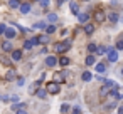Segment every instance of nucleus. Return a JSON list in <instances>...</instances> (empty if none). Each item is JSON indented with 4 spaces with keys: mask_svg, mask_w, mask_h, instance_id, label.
I'll return each mask as SVG.
<instances>
[{
    "mask_svg": "<svg viewBox=\"0 0 123 114\" xmlns=\"http://www.w3.org/2000/svg\"><path fill=\"white\" fill-rule=\"evenodd\" d=\"M123 49V40H118L116 42V50H121Z\"/></svg>",
    "mask_w": 123,
    "mask_h": 114,
    "instance_id": "obj_34",
    "label": "nucleus"
},
{
    "mask_svg": "<svg viewBox=\"0 0 123 114\" xmlns=\"http://www.w3.org/2000/svg\"><path fill=\"white\" fill-rule=\"evenodd\" d=\"M56 64H57V59H56L54 55H49V57L46 59V65H47V67H54Z\"/></svg>",
    "mask_w": 123,
    "mask_h": 114,
    "instance_id": "obj_7",
    "label": "nucleus"
},
{
    "mask_svg": "<svg viewBox=\"0 0 123 114\" xmlns=\"http://www.w3.org/2000/svg\"><path fill=\"white\" fill-rule=\"evenodd\" d=\"M0 99H2V97H0Z\"/></svg>",
    "mask_w": 123,
    "mask_h": 114,
    "instance_id": "obj_44",
    "label": "nucleus"
},
{
    "mask_svg": "<svg viewBox=\"0 0 123 114\" xmlns=\"http://www.w3.org/2000/svg\"><path fill=\"white\" fill-rule=\"evenodd\" d=\"M108 60L110 62H116L118 60V50L116 49H108Z\"/></svg>",
    "mask_w": 123,
    "mask_h": 114,
    "instance_id": "obj_5",
    "label": "nucleus"
},
{
    "mask_svg": "<svg viewBox=\"0 0 123 114\" xmlns=\"http://www.w3.org/2000/svg\"><path fill=\"white\" fill-rule=\"evenodd\" d=\"M94 69H96V72H99V74H103V72L106 71V65L99 62V64H96V67H94Z\"/></svg>",
    "mask_w": 123,
    "mask_h": 114,
    "instance_id": "obj_19",
    "label": "nucleus"
},
{
    "mask_svg": "<svg viewBox=\"0 0 123 114\" xmlns=\"http://www.w3.org/2000/svg\"><path fill=\"white\" fill-rule=\"evenodd\" d=\"M46 91H47L49 94H59L61 86H59L57 82H49V84H47V87H46Z\"/></svg>",
    "mask_w": 123,
    "mask_h": 114,
    "instance_id": "obj_2",
    "label": "nucleus"
},
{
    "mask_svg": "<svg viewBox=\"0 0 123 114\" xmlns=\"http://www.w3.org/2000/svg\"><path fill=\"white\" fill-rule=\"evenodd\" d=\"M96 54L105 55V54H108V49H106V47H98V52H96Z\"/></svg>",
    "mask_w": 123,
    "mask_h": 114,
    "instance_id": "obj_29",
    "label": "nucleus"
},
{
    "mask_svg": "<svg viewBox=\"0 0 123 114\" xmlns=\"http://www.w3.org/2000/svg\"><path fill=\"white\" fill-rule=\"evenodd\" d=\"M49 20H51V22H56V20H57V15H56V14H49Z\"/></svg>",
    "mask_w": 123,
    "mask_h": 114,
    "instance_id": "obj_33",
    "label": "nucleus"
},
{
    "mask_svg": "<svg viewBox=\"0 0 123 114\" xmlns=\"http://www.w3.org/2000/svg\"><path fill=\"white\" fill-rule=\"evenodd\" d=\"M39 2H41V0H39Z\"/></svg>",
    "mask_w": 123,
    "mask_h": 114,
    "instance_id": "obj_43",
    "label": "nucleus"
},
{
    "mask_svg": "<svg viewBox=\"0 0 123 114\" xmlns=\"http://www.w3.org/2000/svg\"><path fill=\"white\" fill-rule=\"evenodd\" d=\"M108 20H110L111 24H116V22H118V14H116V12H110V14H108Z\"/></svg>",
    "mask_w": 123,
    "mask_h": 114,
    "instance_id": "obj_8",
    "label": "nucleus"
},
{
    "mask_svg": "<svg viewBox=\"0 0 123 114\" xmlns=\"http://www.w3.org/2000/svg\"><path fill=\"white\" fill-rule=\"evenodd\" d=\"M47 94H49V92H47V91H44V89H39V91L36 92V96H39L41 99H46V96H47Z\"/></svg>",
    "mask_w": 123,
    "mask_h": 114,
    "instance_id": "obj_21",
    "label": "nucleus"
},
{
    "mask_svg": "<svg viewBox=\"0 0 123 114\" xmlns=\"http://www.w3.org/2000/svg\"><path fill=\"white\" fill-rule=\"evenodd\" d=\"M9 5L12 7V9H20V2H19V0H10V2H9Z\"/></svg>",
    "mask_w": 123,
    "mask_h": 114,
    "instance_id": "obj_20",
    "label": "nucleus"
},
{
    "mask_svg": "<svg viewBox=\"0 0 123 114\" xmlns=\"http://www.w3.org/2000/svg\"><path fill=\"white\" fill-rule=\"evenodd\" d=\"M73 114H83V112H81V107H74V109H73Z\"/></svg>",
    "mask_w": 123,
    "mask_h": 114,
    "instance_id": "obj_36",
    "label": "nucleus"
},
{
    "mask_svg": "<svg viewBox=\"0 0 123 114\" xmlns=\"http://www.w3.org/2000/svg\"><path fill=\"white\" fill-rule=\"evenodd\" d=\"M17 114H27V111L25 109H20V111H17Z\"/></svg>",
    "mask_w": 123,
    "mask_h": 114,
    "instance_id": "obj_38",
    "label": "nucleus"
},
{
    "mask_svg": "<svg viewBox=\"0 0 123 114\" xmlns=\"http://www.w3.org/2000/svg\"><path fill=\"white\" fill-rule=\"evenodd\" d=\"M34 29H39V30L41 29H46V24L44 22H37V24H34Z\"/></svg>",
    "mask_w": 123,
    "mask_h": 114,
    "instance_id": "obj_30",
    "label": "nucleus"
},
{
    "mask_svg": "<svg viewBox=\"0 0 123 114\" xmlns=\"http://www.w3.org/2000/svg\"><path fill=\"white\" fill-rule=\"evenodd\" d=\"M99 94H101V96H110V91H108V87H101Z\"/></svg>",
    "mask_w": 123,
    "mask_h": 114,
    "instance_id": "obj_31",
    "label": "nucleus"
},
{
    "mask_svg": "<svg viewBox=\"0 0 123 114\" xmlns=\"http://www.w3.org/2000/svg\"><path fill=\"white\" fill-rule=\"evenodd\" d=\"M94 64H96V57H94L93 54L88 55V57H86V65H94Z\"/></svg>",
    "mask_w": 123,
    "mask_h": 114,
    "instance_id": "obj_14",
    "label": "nucleus"
},
{
    "mask_svg": "<svg viewBox=\"0 0 123 114\" xmlns=\"http://www.w3.org/2000/svg\"><path fill=\"white\" fill-rule=\"evenodd\" d=\"M103 82H105V87H115V86H116V84H115L111 79H105Z\"/></svg>",
    "mask_w": 123,
    "mask_h": 114,
    "instance_id": "obj_24",
    "label": "nucleus"
},
{
    "mask_svg": "<svg viewBox=\"0 0 123 114\" xmlns=\"http://www.w3.org/2000/svg\"><path fill=\"white\" fill-rule=\"evenodd\" d=\"M15 34H17V32H15L14 29H7V32H5V37H7L9 40H12V39L15 37Z\"/></svg>",
    "mask_w": 123,
    "mask_h": 114,
    "instance_id": "obj_12",
    "label": "nucleus"
},
{
    "mask_svg": "<svg viewBox=\"0 0 123 114\" xmlns=\"http://www.w3.org/2000/svg\"><path fill=\"white\" fill-rule=\"evenodd\" d=\"M61 2H66V0H61Z\"/></svg>",
    "mask_w": 123,
    "mask_h": 114,
    "instance_id": "obj_40",
    "label": "nucleus"
},
{
    "mask_svg": "<svg viewBox=\"0 0 123 114\" xmlns=\"http://www.w3.org/2000/svg\"><path fill=\"white\" fill-rule=\"evenodd\" d=\"M46 32H47V35H49V34H54V32H56V25H47Z\"/></svg>",
    "mask_w": 123,
    "mask_h": 114,
    "instance_id": "obj_28",
    "label": "nucleus"
},
{
    "mask_svg": "<svg viewBox=\"0 0 123 114\" xmlns=\"http://www.w3.org/2000/svg\"><path fill=\"white\" fill-rule=\"evenodd\" d=\"M34 42H36V44H47V42H49V35H39V37H34Z\"/></svg>",
    "mask_w": 123,
    "mask_h": 114,
    "instance_id": "obj_6",
    "label": "nucleus"
},
{
    "mask_svg": "<svg viewBox=\"0 0 123 114\" xmlns=\"http://www.w3.org/2000/svg\"><path fill=\"white\" fill-rule=\"evenodd\" d=\"M84 2H89V0H84Z\"/></svg>",
    "mask_w": 123,
    "mask_h": 114,
    "instance_id": "obj_41",
    "label": "nucleus"
},
{
    "mask_svg": "<svg viewBox=\"0 0 123 114\" xmlns=\"http://www.w3.org/2000/svg\"><path fill=\"white\" fill-rule=\"evenodd\" d=\"M71 47V44L69 42H59V44H54V52H66L68 49Z\"/></svg>",
    "mask_w": 123,
    "mask_h": 114,
    "instance_id": "obj_1",
    "label": "nucleus"
},
{
    "mask_svg": "<svg viewBox=\"0 0 123 114\" xmlns=\"http://www.w3.org/2000/svg\"><path fill=\"white\" fill-rule=\"evenodd\" d=\"M34 45H36V42H34V39H31V40H25V42H24V49H25V50H29V49H32Z\"/></svg>",
    "mask_w": 123,
    "mask_h": 114,
    "instance_id": "obj_13",
    "label": "nucleus"
},
{
    "mask_svg": "<svg viewBox=\"0 0 123 114\" xmlns=\"http://www.w3.org/2000/svg\"><path fill=\"white\" fill-rule=\"evenodd\" d=\"M69 109H71V106H69V104H62V106H61V112H62V114H68V112H69Z\"/></svg>",
    "mask_w": 123,
    "mask_h": 114,
    "instance_id": "obj_26",
    "label": "nucleus"
},
{
    "mask_svg": "<svg viewBox=\"0 0 123 114\" xmlns=\"http://www.w3.org/2000/svg\"><path fill=\"white\" fill-rule=\"evenodd\" d=\"M24 107H25L24 104H12V107H10V109L17 112V111H20V109H24Z\"/></svg>",
    "mask_w": 123,
    "mask_h": 114,
    "instance_id": "obj_25",
    "label": "nucleus"
},
{
    "mask_svg": "<svg viewBox=\"0 0 123 114\" xmlns=\"http://www.w3.org/2000/svg\"><path fill=\"white\" fill-rule=\"evenodd\" d=\"M84 32H86L88 35H91V34L94 32V27H93L91 24H86V25H84Z\"/></svg>",
    "mask_w": 123,
    "mask_h": 114,
    "instance_id": "obj_18",
    "label": "nucleus"
},
{
    "mask_svg": "<svg viewBox=\"0 0 123 114\" xmlns=\"http://www.w3.org/2000/svg\"><path fill=\"white\" fill-rule=\"evenodd\" d=\"M0 60H2V62H4V64H5V65H9V60H7V59H5V57H4V55H0Z\"/></svg>",
    "mask_w": 123,
    "mask_h": 114,
    "instance_id": "obj_37",
    "label": "nucleus"
},
{
    "mask_svg": "<svg viewBox=\"0 0 123 114\" xmlns=\"http://www.w3.org/2000/svg\"><path fill=\"white\" fill-rule=\"evenodd\" d=\"M121 74H123V69H121Z\"/></svg>",
    "mask_w": 123,
    "mask_h": 114,
    "instance_id": "obj_42",
    "label": "nucleus"
},
{
    "mask_svg": "<svg viewBox=\"0 0 123 114\" xmlns=\"http://www.w3.org/2000/svg\"><path fill=\"white\" fill-rule=\"evenodd\" d=\"M9 27H5V24H0V34H5Z\"/></svg>",
    "mask_w": 123,
    "mask_h": 114,
    "instance_id": "obj_32",
    "label": "nucleus"
},
{
    "mask_svg": "<svg viewBox=\"0 0 123 114\" xmlns=\"http://www.w3.org/2000/svg\"><path fill=\"white\" fill-rule=\"evenodd\" d=\"M108 17V14H105L103 10H96L94 12V20L98 22V24H101V22H105V19Z\"/></svg>",
    "mask_w": 123,
    "mask_h": 114,
    "instance_id": "obj_4",
    "label": "nucleus"
},
{
    "mask_svg": "<svg viewBox=\"0 0 123 114\" xmlns=\"http://www.w3.org/2000/svg\"><path fill=\"white\" fill-rule=\"evenodd\" d=\"M64 81H66V74H64V72H54V74H52V82L61 84V82H64Z\"/></svg>",
    "mask_w": 123,
    "mask_h": 114,
    "instance_id": "obj_3",
    "label": "nucleus"
},
{
    "mask_svg": "<svg viewBox=\"0 0 123 114\" xmlns=\"http://www.w3.org/2000/svg\"><path fill=\"white\" fill-rule=\"evenodd\" d=\"M69 9H71V12H73L74 15H79V9H78V4H76V2H71V4H69Z\"/></svg>",
    "mask_w": 123,
    "mask_h": 114,
    "instance_id": "obj_9",
    "label": "nucleus"
},
{
    "mask_svg": "<svg viewBox=\"0 0 123 114\" xmlns=\"http://www.w3.org/2000/svg\"><path fill=\"white\" fill-rule=\"evenodd\" d=\"M118 114H123V106H120V107H118Z\"/></svg>",
    "mask_w": 123,
    "mask_h": 114,
    "instance_id": "obj_39",
    "label": "nucleus"
},
{
    "mask_svg": "<svg viewBox=\"0 0 123 114\" xmlns=\"http://www.w3.org/2000/svg\"><path fill=\"white\" fill-rule=\"evenodd\" d=\"M59 64H61L62 67L69 65V59H68V57H61V59H59Z\"/></svg>",
    "mask_w": 123,
    "mask_h": 114,
    "instance_id": "obj_23",
    "label": "nucleus"
},
{
    "mask_svg": "<svg viewBox=\"0 0 123 114\" xmlns=\"http://www.w3.org/2000/svg\"><path fill=\"white\" fill-rule=\"evenodd\" d=\"M14 77H15V71H12V69H10V71L5 74V79H7V81H12Z\"/></svg>",
    "mask_w": 123,
    "mask_h": 114,
    "instance_id": "obj_22",
    "label": "nucleus"
},
{
    "mask_svg": "<svg viewBox=\"0 0 123 114\" xmlns=\"http://www.w3.org/2000/svg\"><path fill=\"white\" fill-rule=\"evenodd\" d=\"M12 59L14 60H20L22 59V52L20 50H12Z\"/></svg>",
    "mask_w": 123,
    "mask_h": 114,
    "instance_id": "obj_16",
    "label": "nucleus"
},
{
    "mask_svg": "<svg viewBox=\"0 0 123 114\" xmlns=\"http://www.w3.org/2000/svg\"><path fill=\"white\" fill-rule=\"evenodd\" d=\"M88 50H89L91 54H94V52H98V47H96V44H89V45H88Z\"/></svg>",
    "mask_w": 123,
    "mask_h": 114,
    "instance_id": "obj_27",
    "label": "nucleus"
},
{
    "mask_svg": "<svg viewBox=\"0 0 123 114\" xmlns=\"http://www.w3.org/2000/svg\"><path fill=\"white\" fill-rule=\"evenodd\" d=\"M2 49H4L5 52H12V42H10V40H5V42L2 44Z\"/></svg>",
    "mask_w": 123,
    "mask_h": 114,
    "instance_id": "obj_11",
    "label": "nucleus"
},
{
    "mask_svg": "<svg viewBox=\"0 0 123 114\" xmlns=\"http://www.w3.org/2000/svg\"><path fill=\"white\" fill-rule=\"evenodd\" d=\"M20 12H22V14H29V12H31V5H29V4H22V5H20Z\"/></svg>",
    "mask_w": 123,
    "mask_h": 114,
    "instance_id": "obj_17",
    "label": "nucleus"
},
{
    "mask_svg": "<svg viewBox=\"0 0 123 114\" xmlns=\"http://www.w3.org/2000/svg\"><path fill=\"white\" fill-rule=\"evenodd\" d=\"M81 79H83V81H84V82H89V81H91V79H93V74H91V72H88V71H86V72H83V76H81Z\"/></svg>",
    "mask_w": 123,
    "mask_h": 114,
    "instance_id": "obj_15",
    "label": "nucleus"
},
{
    "mask_svg": "<svg viewBox=\"0 0 123 114\" xmlns=\"http://www.w3.org/2000/svg\"><path fill=\"white\" fill-rule=\"evenodd\" d=\"M78 20H79L81 24H86V22L89 20V14H79V15H78Z\"/></svg>",
    "mask_w": 123,
    "mask_h": 114,
    "instance_id": "obj_10",
    "label": "nucleus"
},
{
    "mask_svg": "<svg viewBox=\"0 0 123 114\" xmlns=\"http://www.w3.org/2000/svg\"><path fill=\"white\" fill-rule=\"evenodd\" d=\"M47 5H49V0H41V7H44V9H46Z\"/></svg>",
    "mask_w": 123,
    "mask_h": 114,
    "instance_id": "obj_35",
    "label": "nucleus"
}]
</instances>
